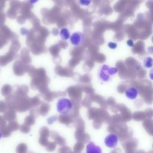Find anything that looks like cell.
Here are the masks:
<instances>
[{"label": "cell", "mask_w": 153, "mask_h": 153, "mask_svg": "<svg viewBox=\"0 0 153 153\" xmlns=\"http://www.w3.org/2000/svg\"><path fill=\"white\" fill-rule=\"evenodd\" d=\"M86 153H103L102 148L93 141L87 142L85 146Z\"/></svg>", "instance_id": "cell-6"}, {"label": "cell", "mask_w": 153, "mask_h": 153, "mask_svg": "<svg viewBox=\"0 0 153 153\" xmlns=\"http://www.w3.org/2000/svg\"><path fill=\"white\" fill-rule=\"evenodd\" d=\"M143 66L145 68H150L152 66V58L151 57H146L143 61Z\"/></svg>", "instance_id": "cell-8"}, {"label": "cell", "mask_w": 153, "mask_h": 153, "mask_svg": "<svg viewBox=\"0 0 153 153\" xmlns=\"http://www.w3.org/2000/svg\"><path fill=\"white\" fill-rule=\"evenodd\" d=\"M124 93L127 99L130 100H134L139 95V90L136 87L134 86H130L126 89Z\"/></svg>", "instance_id": "cell-5"}, {"label": "cell", "mask_w": 153, "mask_h": 153, "mask_svg": "<svg viewBox=\"0 0 153 153\" xmlns=\"http://www.w3.org/2000/svg\"><path fill=\"white\" fill-rule=\"evenodd\" d=\"M127 45H128V46H130V47H133V45H134L133 41L131 39H128V40H127Z\"/></svg>", "instance_id": "cell-11"}, {"label": "cell", "mask_w": 153, "mask_h": 153, "mask_svg": "<svg viewBox=\"0 0 153 153\" xmlns=\"http://www.w3.org/2000/svg\"><path fill=\"white\" fill-rule=\"evenodd\" d=\"M1 137H2V134H1V132L0 131V139H1Z\"/></svg>", "instance_id": "cell-13"}, {"label": "cell", "mask_w": 153, "mask_h": 153, "mask_svg": "<svg viewBox=\"0 0 153 153\" xmlns=\"http://www.w3.org/2000/svg\"><path fill=\"white\" fill-rule=\"evenodd\" d=\"M70 42L74 47L81 45L85 41V35L81 32H75L71 35Z\"/></svg>", "instance_id": "cell-3"}, {"label": "cell", "mask_w": 153, "mask_h": 153, "mask_svg": "<svg viewBox=\"0 0 153 153\" xmlns=\"http://www.w3.org/2000/svg\"><path fill=\"white\" fill-rule=\"evenodd\" d=\"M74 103L68 98L61 97L58 99L56 103V110L61 115L68 114L73 109Z\"/></svg>", "instance_id": "cell-2"}, {"label": "cell", "mask_w": 153, "mask_h": 153, "mask_svg": "<svg viewBox=\"0 0 153 153\" xmlns=\"http://www.w3.org/2000/svg\"><path fill=\"white\" fill-rule=\"evenodd\" d=\"M119 137L115 133H109L104 139V144L111 149H114L118 145Z\"/></svg>", "instance_id": "cell-4"}, {"label": "cell", "mask_w": 153, "mask_h": 153, "mask_svg": "<svg viewBox=\"0 0 153 153\" xmlns=\"http://www.w3.org/2000/svg\"><path fill=\"white\" fill-rule=\"evenodd\" d=\"M60 36L63 40H68L71 36L69 30L66 27L61 28L60 30Z\"/></svg>", "instance_id": "cell-7"}, {"label": "cell", "mask_w": 153, "mask_h": 153, "mask_svg": "<svg viewBox=\"0 0 153 153\" xmlns=\"http://www.w3.org/2000/svg\"><path fill=\"white\" fill-rule=\"evenodd\" d=\"M118 72V69L115 67L109 66L106 64L102 65L97 72V77L100 81L103 82H110L113 76Z\"/></svg>", "instance_id": "cell-1"}, {"label": "cell", "mask_w": 153, "mask_h": 153, "mask_svg": "<svg viewBox=\"0 0 153 153\" xmlns=\"http://www.w3.org/2000/svg\"><path fill=\"white\" fill-rule=\"evenodd\" d=\"M78 3L79 4V5H82V6H89L93 0H78Z\"/></svg>", "instance_id": "cell-9"}, {"label": "cell", "mask_w": 153, "mask_h": 153, "mask_svg": "<svg viewBox=\"0 0 153 153\" xmlns=\"http://www.w3.org/2000/svg\"><path fill=\"white\" fill-rule=\"evenodd\" d=\"M29 3L30 4H36V2H38L39 0H27Z\"/></svg>", "instance_id": "cell-12"}, {"label": "cell", "mask_w": 153, "mask_h": 153, "mask_svg": "<svg viewBox=\"0 0 153 153\" xmlns=\"http://www.w3.org/2000/svg\"><path fill=\"white\" fill-rule=\"evenodd\" d=\"M108 46L110 49L115 50L117 47V44L116 42H109L108 44Z\"/></svg>", "instance_id": "cell-10"}]
</instances>
